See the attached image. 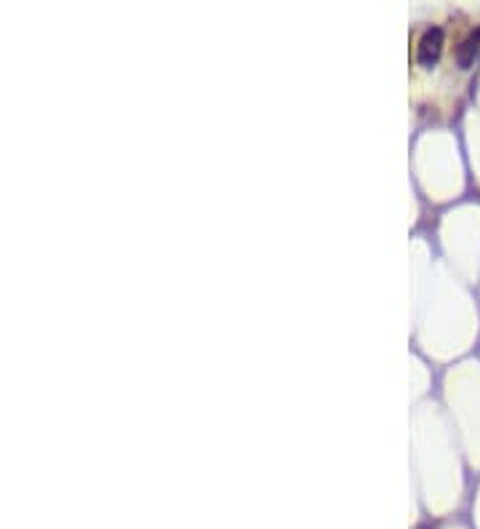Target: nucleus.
I'll return each mask as SVG.
<instances>
[{
  "label": "nucleus",
  "mask_w": 480,
  "mask_h": 529,
  "mask_svg": "<svg viewBox=\"0 0 480 529\" xmlns=\"http://www.w3.org/2000/svg\"><path fill=\"white\" fill-rule=\"evenodd\" d=\"M478 51H480V27H472L459 41L457 51H454V59H457V64H459L461 70H467V67L475 61Z\"/></svg>",
  "instance_id": "2"
},
{
  "label": "nucleus",
  "mask_w": 480,
  "mask_h": 529,
  "mask_svg": "<svg viewBox=\"0 0 480 529\" xmlns=\"http://www.w3.org/2000/svg\"><path fill=\"white\" fill-rule=\"evenodd\" d=\"M443 41H446V32H443V27H427L424 32H421L419 43H417V61H419V67H435L440 59V54H443Z\"/></svg>",
  "instance_id": "1"
}]
</instances>
